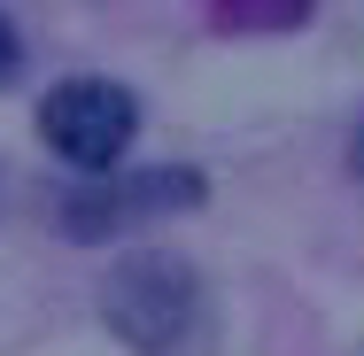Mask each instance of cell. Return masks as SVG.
I'll use <instances>...</instances> for the list:
<instances>
[{
	"instance_id": "1",
	"label": "cell",
	"mask_w": 364,
	"mask_h": 356,
	"mask_svg": "<svg viewBox=\"0 0 364 356\" xmlns=\"http://www.w3.org/2000/svg\"><path fill=\"white\" fill-rule=\"evenodd\" d=\"M101 325L140 356H186L202 333V279L186 256L171 248H140L124 256L109 286H101Z\"/></svg>"
},
{
	"instance_id": "2",
	"label": "cell",
	"mask_w": 364,
	"mask_h": 356,
	"mask_svg": "<svg viewBox=\"0 0 364 356\" xmlns=\"http://www.w3.org/2000/svg\"><path fill=\"white\" fill-rule=\"evenodd\" d=\"M39 132L47 147L85 171V178H109V171H124V147L140 132V101H132V85H117V77H63L47 101H39Z\"/></svg>"
},
{
	"instance_id": "3",
	"label": "cell",
	"mask_w": 364,
	"mask_h": 356,
	"mask_svg": "<svg viewBox=\"0 0 364 356\" xmlns=\"http://www.w3.org/2000/svg\"><path fill=\"white\" fill-rule=\"evenodd\" d=\"M194 202H202V178L194 171H109V178H93L85 194L63 202V232L70 240H101L117 225L171 217V210H194Z\"/></svg>"
},
{
	"instance_id": "4",
	"label": "cell",
	"mask_w": 364,
	"mask_h": 356,
	"mask_svg": "<svg viewBox=\"0 0 364 356\" xmlns=\"http://www.w3.org/2000/svg\"><path fill=\"white\" fill-rule=\"evenodd\" d=\"M16 63H23V39H16V23H8V16H0V85H8V77H16Z\"/></svg>"
},
{
	"instance_id": "5",
	"label": "cell",
	"mask_w": 364,
	"mask_h": 356,
	"mask_svg": "<svg viewBox=\"0 0 364 356\" xmlns=\"http://www.w3.org/2000/svg\"><path fill=\"white\" fill-rule=\"evenodd\" d=\"M349 163H357V171H364V124H357V140H349Z\"/></svg>"
}]
</instances>
